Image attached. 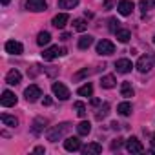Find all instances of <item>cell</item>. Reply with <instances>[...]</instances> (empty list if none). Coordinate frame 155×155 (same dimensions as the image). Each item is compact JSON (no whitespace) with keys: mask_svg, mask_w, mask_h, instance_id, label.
I'll list each match as a JSON object with an SVG mask.
<instances>
[{"mask_svg":"<svg viewBox=\"0 0 155 155\" xmlns=\"http://www.w3.org/2000/svg\"><path fill=\"white\" fill-rule=\"evenodd\" d=\"M69 128H71V124L69 122H62V124H58V126H53L49 131H48V140H51V142H57L58 139H62L68 131H69Z\"/></svg>","mask_w":155,"mask_h":155,"instance_id":"6da1fadb","label":"cell"},{"mask_svg":"<svg viewBox=\"0 0 155 155\" xmlns=\"http://www.w3.org/2000/svg\"><path fill=\"white\" fill-rule=\"evenodd\" d=\"M153 64H155V55L146 53V55L139 57V60H137V69H139L140 73H148V71L153 68Z\"/></svg>","mask_w":155,"mask_h":155,"instance_id":"7a4b0ae2","label":"cell"},{"mask_svg":"<svg viewBox=\"0 0 155 155\" xmlns=\"http://www.w3.org/2000/svg\"><path fill=\"white\" fill-rule=\"evenodd\" d=\"M60 55H66V49H64V48H58V46H51V48L44 49L42 58H44V60H53V58H57V57H60Z\"/></svg>","mask_w":155,"mask_h":155,"instance_id":"3957f363","label":"cell"},{"mask_svg":"<svg viewBox=\"0 0 155 155\" xmlns=\"http://www.w3.org/2000/svg\"><path fill=\"white\" fill-rule=\"evenodd\" d=\"M24 97H26L28 102H35V101H38V97H42V90H40L37 84H31L29 88H26Z\"/></svg>","mask_w":155,"mask_h":155,"instance_id":"277c9868","label":"cell"},{"mask_svg":"<svg viewBox=\"0 0 155 155\" xmlns=\"http://www.w3.org/2000/svg\"><path fill=\"white\" fill-rule=\"evenodd\" d=\"M51 90H53L55 97H58L60 101H68V99H69V90H68L62 82H53Z\"/></svg>","mask_w":155,"mask_h":155,"instance_id":"5b68a950","label":"cell"},{"mask_svg":"<svg viewBox=\"0 0 155 155\" xmlns=\"http://www.w3.org/2000/svg\"><path fill=\"white\" fill-rule=\"evenodd\" d=\"M46 8H48L46 0H28V2H26V9L28 11H33V13L46 11Z\"/></svg>","mask_w":155,"mask_h":155,"instance_id":"8992f818","label":"cell"},{"mask_svg":"<svg viewBox=\"0 0 155 155\" xmlns=\"http://www.w3.org/2000/svg\"><path fill=\"white\" fill-rule=\"evenodd\" d=\"M97 53L99 55H111V53H115V46H113V42H110V40H101L99 44H97Z\"/></svg>","mask_w":155,"mask_h":155,"instance_id":"52a82bcc","label":"cell"},{"mask_svg":"<svg viewBox=\"0 0 155 155\" xmlns=\"http://www.w3.org/2000/svg\"><path fill=\"white\" fill-rule=\"evenodd\" d=\"M0 104H2L4 108H11V106H15V104H17V95H15L13 91L6 90V91L2 93V97H0Z\"/></svg>","mask_w":155,"mask_h":155,"instance_id":"ba28073f","label":"cell"},{"mask_svg":"<svg viewBox=\"0 0 155 155\" xmlns=\"http://www.w3.org/2000/svg\"><path fill=\"white\" fill-rule=\"evenodd\" d=\"M126 150H128L130 153H140L144 148H142V144H140V140H139L137 137H130V139L126 140Z\"/></svg>","mask_w":155,"mask_h":155,"instance_id":"9c48e42d","label":"cell"},{"mask_svg":"<svg viewBox=\"0 0 155 155\" xmlns=\"http://www.w3.org/2000/svg\"><path fill=\"white\" fill-rule=\"evenodd\" d=\"M64 148H66L68 151H79V150H82L79 137H68V139L64 140Z\"/></svg>","mask_w":155,"mask_h":155,"instance_id":"30bf717a","label":"cell"},{"mask_svg":"<svg viewBox=\"0 0 155 155\" xmlns=\"http://www.w3.org/2000/svg\"><path fill=\"white\" fill-rule=\"evenodd\" d=\"M133 8H135V6H133V2H131V0H120V2H119V6H117L119 13H120V15H124V17L131 15Z\"/></svg>","mask_w":155,"mask_h":155,"instance_id":"8fae6325","label":"cell"},{"mask_svg":"<svg viewBox=\"0 0 155 155\" xmlns=\"http://www.w3.org/2000/svg\"><path fill=\"white\" fill-rule=\"evenodd\" d=\"M6 51L9 55H20L24 51V46L17 40H9V42H6Z\"/></svg>","mask_w":155,"mask_h":155,"instance_id":"7c38bea8","label":"cell"},{"mask_svg":"<svg viewBox=\"0 0 155 155\" xmlns=\"http://www.w3.org/2000/svg\"><path fill=\"white\" fill-rule=\"evenodd\" d=\"M131 68H133V64H131V60H128V58H119V60L115 62V69H117L119 73H130Z\"/></svg>","mask_w":155,"mask_h":155,"instance_id":"4fadbf2b","label":"cell"},{"mask_svg":"<svg viewBox=\"0 0 155 155\" xmlns=\"http://www.w3.org/2000/svg\"><path fill=\"white\" fill-rule=\"evenodd\" d=\"M20 81H22V75H20L18 69H11V71L6 75V82H8L9 86H17V84H20Z\"/></svg>","mask_w":155,"mask_h":155,"instance_id":"5bb4252c","label":"cell"},{"mask_svg":"<svg viewBox=\"0 0 155 155\" xmlns=\"http://www.w3.org/2000/svg\"><path fill=\"white\" fill-rule=\"evenodd\" d=\"M101 151H102V146L99 142H90V144H86L82 148V153L84 155H99Z\"/></svg>","mask_w":155,"mask_h":155,"instance_id":"9a60e30c","label":"cell"},{"mask_svg":"<svg viewBox=\"0 0 155 155\" xmlns=\"http://www.w3.org/2000/svg\"><path fill=\"white\" fill-rule=\"evenodd\" d=\"M68 20H69V15H68V13H58L57 17H53V26H55L57 29H62V28L68 24Z\"/></svg>","mask_w":155,"mask_h":155,"instance_id":"2e32d148","label":"cell"},{"mask_svg":"<svg viewBox=\"0 0 155 155\" xmlns=\"http://www.w3.org/2000/svg\"><path fill=\"white\" fill-rule=\"evenodd\" d=\"M115 84H117V81H115V77H113V75H104L102 79H101V86L106 88V90L115 88Z\"/></svg>","mask_w":155,"mask_h":155,"instance_id":"e0dca14e","label":"cell"},{"mask_svg":"<svg viewBox=\"0 0 155 155\" xmlns=\"http://www.w3.org/2000/svg\"><path fill=\"white\" fill-rule=\"evenodd\" d=\"M46 124H48V120L46 119H42V117H38V119H35V122H33V128H31V131L35 133V135H38L44 128H46Z\"/></svg>","mask_w":155,"mask_h":155,"instance_id":"ac0fdd59","label":"cell"},{"mask_svg":"<svg viewBox=\"0 0 155 155\" xmlns=\"http://www.w3.org/2000/svg\"><path fill=\"white\" fill-rule=\"evenodd\" d=\"M115 35H117V40H119V42H122V44H126V42L131 38V33H130V29H120V28H119Z\"/></svg>","mask_w":155,"mask_h":155,"instance_id":"d6986e66","label":"cell"},{"mask_svg":"<svg viewBox=\"0 0 155 155\" xmlns=\"http://www.w3.org/2000/svg\"><path fill=\"white\" fill-rule=\"evenodd\" d=\"M120 93H122V97H124V99L133 97V88H131V84H130L128 81H124V82L120 84Z\"/></svg>","mask_w":155,"mask_h":155,"instance_id":"ffe728a7","label":"cell"},{"mask_svg":"<svg viewBox=\"0 0 155 155\" xmlns=\"http://www.w3.org/2000/svg\"><path fill=\"white\" fill-rule=\"evenodd\" d=\"M91 44H93V37H91V35H82V37L79 38V48H81V49H88Z\"/></svg>","mask_w":155,"mask_h":155,"instance_id":"44dd1931","label":"cell"},{"mask_svg":"<svg viewBox=\"0 0 155 155\" xmlns=\"http://www.w3.org/2000/svg\"><path fill=\"white\" fill-rule=\"evenodd\" d=\"M108 113H110V104H108V102H104V104L99 108V111L95 113V119H97V120H102V119H106V117H108Z\"/></svg>","mask_w":155,"mask_h":155,"instance_id":"7402d4cb","label":"cell"},{"mask_svg":"<svg viewBox=\"0 0 155 155\" xmlns=\"http://www.w3.org/2000/svg\"><path fill=\"white\" fill-rule=\"evenodd\" d=\"M49 40H51V35H49L48 31H40L38 37H37V44H38V46H48Z\"/></svg>","mask_w":155,"mask_h":155,"instance_id":"603a6c76","label":"cell"},{"mask_svg":"<svg viewBox=\"0 0 155 155\" xmlns=\"http://www.w3.org/2000/svg\"><path fill=\"white\" fill-rule=\"evenodd\" d=\"M117 111H119L122 117H128V115H131V104H130V102H120V104L117 106Z\"/></svg>","mask_w":155,"mask_h":155,"instance_id":"cb8c5ba5","label":"cell"},{"mask_svg":"<svg viewBox=\"0 0 155 155\" xmlns=\"http://www.w3.org/2000/svg\"><path fill=\"white\" fill-rule=\"evenodd\" d=\"M90 131H91V124L88 120H82L79 126H77V133H79V135H88Z\"/></svg>","mask_w":155,"mask_h":155,"instance_id":"d4e9b609","label":"cell"},{"mask_svg":"<svg viewBox=\"0 0 155 155\" xmlns=\"http://www.w3.org/2000/svg\"><path fill=\"white\" fill-rule=\"evenodd\" d=\"M0 120H2L6 126H18V120L15 119V117H11V115H8V113H2V115H0Z\"/></svg>","mask_w":155,"mask_h":155,"instance_id":"484cf974","label":"cell"},{"mask_svg":"<svg viewBox=\"0 0 155 155\" xmlns=\"http://www.w3.org/2000/svg\"><path fill=\"white\" fill-rule=\"evenodd\" d=\"M77 93H79L81 97H91L93 95V86L88 82V84H84V86H81L79 88V91H77Z\"/></svg>","mask_w":155,"mask_h":155,"instance_id":"4316f807","label":"cell"},{"mask_svg":"<svg viewBox=\"0 0 155 155\" xmlns=\"http://www.w3.org/2000/svg\"><path fill=\"white\" fill-rule=\"evenodd\" d=\"M77 4H79V0H58V8L60 9H73Z\"/></svg>","mask_w":155,"mask_h":155,"instance_id":"83f0119b","label":"cell"},{"mask_svg":"<svg viewBox=\"0 0 155 155\" xmlns=\"http://www.w3.org/2000/svg\"><path fill=\"white\" fill-rule=\"evenodd\" d=\"M139 8H140L142 13H146L148 9L155 8V0H140V2H139Z\"/></svg>","mask_w":155,"mask_h":155,"instance_id":"f1b7e54d","label":"cell"},{"mask_svg":"<svg viewBox=\"0 0 155 155\" xmlns=\"http://www.w3.org/2000/svg\"><path fill=\"white\" fill-rule=\"evenodd\" d=\"M73 110L77 111V115H79V117H86V106H84V102H75L73 104Z\"/></svg>","mask_w":155,"mask_h":155,"instance_id":"f546056e","label":"cell"},{"mask_svg":"<svg viewBox=\"0 0 155 155\" xmlns=\"http://www.w3.org/2000/svg\"><path fill=\"white\" fill-rule=\"evenodd\" d=\"M93 71H95V69H88V68H86V69H82V71H79V73H75V75H73V81H81V79H84V77H90Z\"/></svg>","mask_w":155,"mask_h":155,"instance_id":"4dcf8cb0","label":"cell"},{"mask_svg":"<svg viewBox=\"0 0 155 155\" xmlns=\"http://www.w3.org/2000/svg\"><path fill=\"white\" fill-rule=\"evenodd\" d=\"M73 28H75L77 31H86L88 24H86V20H82V18H77V20H73Z\"/></svg>","mask_w":155,"mask_h":155,"instance_id":"1f68e13d","label":"cell"},{"mask_svg":"<svg viewBox=\"0 0 155 155\" xmlns=\"http://www.w3.org/2000/svg\"><path fill=\"white\" fill-rule=\"evenodd\" d=\"M119 20L117 18H110V31H113V33H117V29H119Z\"/></svg>","mask_w":155,"mask_h":155,"instance_id":"d6a6232c","label":"cell"},{"mask_svg":"<svg viewBox=\"0 0 155 155\" xmlns=\"http://www.w3.org/2000/svg\"><path fill=\"white\" fill-rule=\"evenodd\" d=\"M122 140H124V139H115V140L111 142V150H119V148H120V146L124 144Z\"/></svg>","mask_w":155,"mask_h":155,"instance_id":"836d02e7","label":"cell"},{"mask_svg":"<svg viewBox=\"0 0 155 155\" xmlns=\"http://www.w3.org/2000/svg\"><path fill=\"white\" fill-rule=\"evenodd\" d=\"M42 102H44V106H51V102H53V101H51L49 97H46V99H44Z\"/></svg>","mask_w":155,"mask_h":155,"instance_id":"e575fe53","label":"cell"},{"mask_svg":"<svg viewBox=\"0 0 155 155\" xmlns=\"http://www.w3.org/2000/svg\"><path fill=\"white\" fill-rule=\"evenodd\" d=\"M111 6H113V2H111V0H106V2H104V8H106V9H110Z\"/></svg>","mask_w":155,"mask_h":155,"instance_id":"d590c367","label":"cell"},{"mask_svg":"<svg viewBox=\"0 0 155 155\" xmlns=\"http://www.w3.org/2000/svg\"><path fill=\"white\" fill-rule=\"evenodd\" d=\"M44 151H46V150H44L42 146H37V148H35V153H44Z\"/></svg>","mask_w":155,"mask_h":155,"instance_id":"8d00e7d4","label":"cell"},{"mask_svg":"<svg viewBox=\"0 0 155 155\" xmlns=\"http://www.w3.org/2000/svg\"><path fill=\"white\" fill-rule=\"evenodd\" d=\"M2 4H4V6H8V4H9V0H2Z\"/></svg>","mask_w":155,"mask_h":155,"instance_id":"74e56055","label":"cell"},{"mask_svg":"<svg viewBox=\"0 0 155 155\" xmlns=\"http://www.w3.org/2000/svg\"><path fill=\"white\" fill-rule=\"evenodd\" d=\"M150 153H155V148H151V150H150Z\"/></svg>","mask_w":155,"mask_h":155,"instance_id":"f35d334b","label":"cell"},{"mask_svg":"<svg viewBox=\"0 0 155 155\" xmlns=\"http://www.w3.org/2000/svg\"><path fill=\"white\" fill-rule=\"evenodd\" d=\"M153 144H155V133H153Z\"/></svg>","mask_w":155,"mask_h":155,"instance_id":"ab89813d","label":"cell"},{"mask_svg":"<svg viewBox=\"0 0 155 155\" xmlns=\"http://www.w3.org/2000/svg\"><path fill=\"white\" fill-rule=\"evenodd\" d=\"M153 44H155V37H153Z\"/></svg>","mask_w":155,"mask_h":155,"instance_id":"60d3db41","label":"cell"}]
</instances>
